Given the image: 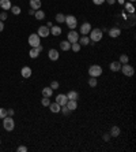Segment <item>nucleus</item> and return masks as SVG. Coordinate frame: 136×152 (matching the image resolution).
Returning <instances> with one entry per match:
<instances>
[{"label": "nucleus", "instance_id": "obj_25", "mask_svg": "<svg viewBox=\"0 0 136 152\" xmlns=\"http://www.w3.org/2000/svg\"><path fill=\"white\" fill-rule=\"evenodd\" d=\"M34 17H35V19H38V21H41V19H44L45 18V13L42 11V10H35V14H34Z\"/></svg>", "mask_w": 136, "mask_h": 152}, {"label": "nucleus", "instance_id": "obj_32", "mask_svg": "<svg viewBox=\"0 0 136 152\" xmlns=\"http://www.w3.org/2000/svg\"><path fill=\"white\" fill-rule=\"evenodd\" d=\"M60 111L63 112V114H64V115H69V114L72 112V111L69 110V108H68L67 106H61V107H60Z\"/></svg>", "mask_w": 136, "mask_h": 152}, {"label": "nucleus", "instance_id": "obj_39", "mask_svg": "<svg viewBox=\"0 0 136 152\" xmlns=\"http://www.w3.org/2000/svg\"><path fill=\"white\" fill-rule=\"evenodd\" d=\"M93 3H94V4H97V6H101V4H103V3H105V0H93Z\"/></svg>", "mask_w": 136, "mask_h": 152}, {"label": "nucleus", "instance_id": "obj_8", "mask_svg": "<svg viewBox=\"0 0 136 152\" xmlns=\"http://www.w3.org/2000/svg\"><path fill=\"white\" fill-rule=\"evenodd\" d=\"M37 35L40 36V37H48V36L50 35V29L48 28V26H40L38 30H37Z\"/></svg>", "mask_w": 136, "mask_h": 152}, {"label": "nucleus", "instance_id": "obj_37", "mask_svg": "<svg viewBox=\"0 0 136 152\" xmlns=\"http://www.w3.org/2000/svg\"><path fill=\"white\" fill-rule=\"evenodd\" d=\"M16 151L18 152H27V147H25V145H19Z\"/></svg>", "mask_w": 136, "mask_h": 152}, {"label": "nucleus", "instance_id": "obj_43", "mask_svg": "<svg viewBox=\"0 0 136 152\" xmlns=\"http://www.w3.org/2000/svg\"><path fill=\"white\" fill-rule=\"evenodd\" d=\"M105 1H106L108 4H110V6H112V4H114V3H116V0H105Z\"/></svg>", "mask_w": 136, "mask_h": 152}, {"label": "nucleus", "instance_id": "obj_35", "mask_svg": "<svg viewBox=\"0 0 136 152\" xmlns=\"http://www.w3.org/2000/svg\"><path fill=\"white\" fill-rule=\"evenodd\" d=\"M59 86H60V84H59V81H52V84H50V88H52V89H57V88H59Z\"/></svg>", "mask_w": 136, "mask_h": 152}, {"label": "nucleus", "instance_id": "obj_4", "mask_svg": "<svg viewBox=\"0 0 136 152\" xmlns=\"http://www.w3.org/2000/svg\"><path fill=\"white\" fill-rule=\"evenodd\" d=\"M65 23H67V26L71 30H75V28L78 26V19L74 15H65Z\"/></svg>", "mask_w": 136, "mask_h": 152}, {"label": "nucleus", "instance_id": "obj_23", "mask_svg": "<svg viewBox=\"0 0 136 152\" xmlns=\"http://www.w3.org/2000/svg\"><path fill=\"white\" fill-rule=\"evenodd\" d=\"M78 42H79L80 45H87V44H90V37H87V36H82V37H79Z\"/></svg>", "mask_w": 136, "mask_h": 152}, {"label": "nucleus", "instance_id": "obj_10", "mask_svg": "<svg viewBox=\"0 0 136 152\" xmlns=\"http://www.w3.org/2000/svg\"><path fill=\"white\" fill-rule=\"evenodd\" d=\"M90 30H91V25H90L88 22H84V23H82L80 32H79V33H82L83 36H87L88 33H90Z\"/></svg>", "mask_w": 136, "mask_h": 152}, {"label": "nucleus", "instance_id": "obj_34", "mask_svg": "<svg viewBox=\"0 0 136 152\" xmlns=\"http://www.w3.org/2000/svg\"><path fill=\"white\" fill-rule=\"evenodd\" d=\"M41 104H42L44 107H48V106L50 104V100H49V97H44V99L41 100Z\"/></svg>", "mask_w": 136, "mask_h": 152}, {"label": "nucleus", "instance_id": "obj_45", "mask_svg": "<svg viewBox=\"0 0 136 152\" xmlns=\"http://www.w3.org/2000/svg\"><path fill=\"white\" fill-rule=\"evenodd\" d=\"M34 14H35V10H33V8H31V10L29 11V15H34Z\"/></svg>", "mask_w": 136, "mask_h": 152}, {"label": "nucleus", "instance_id": "obj_40", "mask_svg": "<svg viewBox=\"0 0 136 152\" xmlns=\"http://www.w3.org/2000/svg\"><path fill=\"white\" fill-rule=\"evenodd\" d=\"M110 137H112V136H110V134H109V133H105V134H103V140H105V141H106V143H108L109 140H110Z\"/></svg>", "mask_w": 136, "mask_h": 152}, {"label": "nucleus", "instance_id": "obj_11", "mask_svg": "<svg viewBox=\"0 0 136 152\" xmlns=\"http://www.w3.org/2000/svg\"><path fill=\"white\" fill-rule=\"evenodd\" d=\"M59 51L57 49H49V52H48V58L50 59V60H57L59 59Z\"/></svg>", "mask_w": 136, "mask_h": 152}, {"label": "nucleus", "instance_id": "obj_28", "mask_svg": "<svg viewBox=\"0 0 136 152\" xmlns=\"http://www.w3.org/2000/svg\"><path fill=\"white\" fill-rule=\"evenodd\" d=\"M29 55H30V58H31V59H35V58H38L40 52H38L35 48H31V49H30V52H29Z\"/></svg>", "mask_w": 136, "mask_h": 152}, {"label": "nucleus", "instance_id": "obj_6", "mask_svg": "<svg viewBox=\"0 0 136 152\" xmlns=\"http://www.w3.org/2000/svg\"><path fill=\"white\" fill-rule=\"evenodd\" d=\"M27 41H29V44H30V47H31V48H35L37 45H40V36L37 35V33L30 35Z\"/></svg>", "mask_w": 136, "mask_h": 152}, {"label": "nucleus", "instance_id": "obj_7", "mask_svg": "<svg viewBox=\"0 0 136 152\" xmlns=\"http://www.w3.org/2000/svg\"><path fill=\"white\" fill-rule=\"evenodd\" d=\"M67 40L71 42V44H72V42H78V40H79V33L75 32V30H71L67 36Z\"/></svg>", "mask_w": 136, "mask_h": 152}, {"label": "nucleus", "instance_id": "obj_26", "mask_svg": "<svg viewBox=\"0 0 136 152\" xmlns=\"http://www.w3.org/2000/svg\"><path fill=\"white\" fill-rule=\"evenodd\" d=\"M50 33L53 36H60L61 35V28L60 26H52V28H50Z\"/></svg>", "mask_w": 136, "mask_h": 152}, {"label": "nucleus", "instance_id": "obj_15", "mask_svg": "<svg viewBox=\"0 0 136 152\" xmlns=\"http://www.w3.org/2000/svg\"><path fill=\"white\" fill-rule=\"evenodd\" d=\"M67 97H68V100H78L79 99V93L76 90H69L67 93Z\"/></svg>", "mask_w": 136, "mask_h": 152}, {"label": "nucleus", "instance_id": "obj_17", "mask_svg": "<svg viewBox=\"0 0 136 152\" xmlns=\"http://www.w3.org/2000/svg\"><path fill=\"white\" fill-rule=\"evenodd\" d=\"M120 133H121L120 127H118V126H113V127L110 129V133H109V134H110L112 137H118V136H120Z\"/></svg>", "mask_w": 136, "mask_h": 152}, {"label": "nucleus", "instance_id": "obj_1", "mask_svg": "<svg viewBox=\"0 0 136 152\" xmlns=\"http://www.w3.org/2000/svg\"><path fill=\"white\" fill-rule=\"evenodd\" d=\"M90 41H93V42H98V41H101L102 40V29H91L90 30Z\"/></svg>", "mask_w": 136, "mask_h": 152}, {"label": "nucleus", "instance_id": "obj_5", "mask_svg": "<svg viewBox=\"0 0 136 152\" xmlns=\"http://www.w3.org/2000/svg\"><path fill=\"white\" fill-rule=\"evenodd\" d=\"M88 74H90V77H99L102 74V67L98 64H93L88 69Z\"/></svg>", "mask_w": 136, "mask_h": 152}, {"label": "nucleus", "instance_id": "obj_3", "mask_svg": "<svg viewBox=\"0 0 136 152\" xmlns=\"http://www.w3.org/2000/svg\"><path fill=\"white\" fill-rule=\"evenodd\" d=\"M122 71V74L125 77H132L133 74H135V69L129 64V63H125V64H121V69H120Z\"/></svg>", "mask_w": 136, "mask_h": 152}, {"label": "nucleus", "instance_id": "obj_12", "mask_svg": "<svg viewBox=\"0 0 136 152\" xmlns=\"http://www.w3.org/2000/svg\"><path fill=\"white\" fill-rule=\"evenodd\" d=\"M20 74H22L23 78H30L31 77V69L29 66H25V67H22V70H20Z\"/></svg>", "mask_w": 136, "mask_h": 152}, {"label": "nucleus", "instance_id": "obj_20", "mask_svg": "<svg viewBox=\"0 0 136 152\" xmlns=\"http://www.w3.org/2000/svg\"><path fill=\"white\" fill-rule=\"evenodd\" d=\"M60 48L63 51H69L71 49V42L68 41V40H64V41L60 42Z\"/></svg>", "mask_w": 136, "mask_h": 152}, {"label": "nucleus", "instance_id": "obj_9", "mask_svg": "<svg viewBox=\"0 0 136 152\" xmlns=\"http://www.w3.org/2000/svg\"><path fill=\"white\" fill-rule=\"evenodd\" d=\"M67 102H68V97H67V95H63V93H60V95H57L56 96V103L59 104V106H65L67 104Z\"/></svg>", "mask_w": 136, "mask_h": 152}, {"label": "nucleus", "instance_id": "obj_16", "mask_svg": "<svg viewBox=\"0 0 136 152\" xmlns=\"http://www.w3.org/2000/svg\"><path fill=\"white\" fill-rule=\"evenodd\" d=\"M109 69L112 70V71H118V70L121 69V63H120V62H117V60H114V62H112V63H110Z\"/></svg>", "mask_w": 136, "mask_h": 152}, {"label": "nucleus", "instance_id": "obj_36", "mask_svg": "<svg viewBox=\"0 0 136 152\" xmlns=\"http://www.w3.org/2000/svg\"><path fill=\"white\" fill-rule=\"evenodd\" d=\"M7 117V110L6 108H0V118L3 119V118Z\"/></svg>", "mask_w": 136, "mask_h": 152}, {"label": "nucleus", "instance_id": "obj_24", "mask_svg": "<svg viewBox=\"0 0 136 152\" xmlns=\"http://www.w3.org/2000/svg\"><path fill=\"white\" fill-rule=\"evenodd\" d=\"M124 6H125V10L128 11L129 14H133V13H135V7H133V4H132L131 1H127V3H124Z\"/></svg>", "mask_w": 136, "mask_h": 152}, {"label": "nucleus", "instance_id": "obj_21", "mask_svg": "<svg viewBox=\"0 0 136 152\" xmlns=\"http://www.w3.org/2000/svg\"><path fill=\"white\" fill-rule=\"evenodd\" d=\"M30 7L33 8V10H40L41 0H30Z\"/></svg>", "mask_w": 136, "mask_h": 152}, {"label": "nucleus", "instance_id": "obj_18", "mask_svg": "<svg viewBox=\"0 0 136 152\" xmlns=\"http://www.w3.org/2000/svg\"><path fill=\"white\" fill-rule=\"evenodd\" d=\"M52 93H53V89L50 86H45L42 89V96L44 97H52Z\"/></svg>", "mask_w": 136, "mask_h": 152}, {"label": "nucleus", "instance_id": "obj_13", "mask_svg": "<svg viewBox=\"0 0 136 152\" xmlns=\"http://www.w3.org/2000/svg\"><path fill=\"white\" fill-rule=\"evenodd\" d=\"M0 7L3 8V10H6V11L11 10V7H12L11 0H0Z\"/></svg>", "mask_w": 136, "mask_h": 152}, {"label": "nucleus", "instance_id": "obj_46", "mask_svg": "<svg viewBox=\"0 0 136 152\" xmlns=\"http://www.w3.org/2000/svg\"><path fill=\"white\" fill-rule=\"evenodd\" d=\"M46 26H48V28H49V29H50V28H52V26H53V25H52V22H48V25H46Z\"/></svg>", "mask_w": 136, "mask_h": 152}, {"label": "nucleus", "instance_id": "obj_33", "mask_svg": "<svg viewBox=\"0 0 136 152\" xmlns=\"http://www.w3.org/2000/svg\"><path fill=\"white\" fill-rule=\"evenodd\" d=\"M11 11H12L14 15H19L20 14V7H18V6H12V7H11Z\"/></svg>", "mask_w": 136, "mask_h": 152}, {"label": "nucleus", "instance_id": "obj_30", "mask_svg": "<svg viewBox=\"0 0 136 152\" xmlns=\"http://www.w3.org/2000/svg\"><path fill=\"white\" fill-rule=\"evenodd\" d=\"M97 84H98L97 77H90V80H88V85H90L91 88H95V86H97Z\"/></svg>", "mask_w": 136, "mask_h": 152}, {"label": "nucleus", "instance_id": "obj_48", "mask_svg": "<svg viewBox=\"0 0 136 152\" xmlns=\"http://www.w3.org/2000/svg\"><path fill=\"white\" fill-rule=\"evenodd\" d=\"M129 1H131V3H133V1H135V0H129Z\"/></svg>", "mask_w": 136, "mask_h": 152}, {"label": "nucleus", "instance_id": "obj_38", "mask_svg": "<svg viewBox=\"0 0 136 152\" xmlns=\"http://www.w3.org/2000/svg\"><path fill=\"white\" fill-rule=\"evenodd\" d=\"M6 19H7V13L3 11V13L0 14V21H6Z\"/></svg>", "mask_w": 136, "mask_h": 152}, {"label": "nucleus", "instance_id": "obj_22", "mask_svg": "<svg viewBox=\"0 0 136 152\" xmlns=\"http://www.w3.org/2000/svg\"><path fill=\"white\" fill-rule=\"evenodd\" d=\"M48 107H49V108H50V111H52V112H54V114L60 112V106H59L57 103H50Z\"/></svg>", "mask_w": 136, "mask_h": 152}, {"label": "nucleus", "instance_id": "obj_19", "mask_svg": "<svg viewBox=\"0 0 136 152\" xmlns=\"http://www.w3.org/2000/svg\"><path fill=\"white\" fill-rule=\"evenodd\" d=\"M120 35H121V30L118 28H112L109 30V36H110V37H118Z\"/></svg>", "mask_w": 136, "mask_h": 152}, {"label": "nucleus", "instance_id": "obj_29", "mask_svg": "<svg viewBox=\"0 0 136 152\" xmlns=\"http://www.w3.org/2000/svg\"><path fill=\"white\" fill-rule=\"evenodd\" d=\"M118 62L121 63V64H125V63H129V56L125 55V54H122L121 56H120V60Z\"/></svg>", "mask_w": 136, "mask_h": 152}, {"label": "nucleus", "instance_id": "obj_47", "mask_svg": "<svg viewBox=\"0 0 136 152\" xmlns=\"http://www.w3.org/2000/svg\"><path fill=\"white\" fill-rule=\"evenodd\" d=\"M117 1H118L120 4H124V3H125V0H117Z\"/></svg>", "mask_w": 136, "mask_h": 152}, {"label": "nucleus", "instance_id": "obj_44", "mask_svg": "<svg viewBox=\"0 0 136 152\" xmlns=\"http://www.w3.org/2000/svg\"><path fill=\"white\" fill-rule=\"evenodd\" d=\"M3 29H4V23L3 21H0V32H3Z\"/></svg>", "mask_w": 136, "mask_h": 152}, {"label": "nucleus", "instance_id": "obj_41", "mask_svg": "<svg viewBox=\"0 0 136 152\" xmlns=\"http://www.w3.org/2000/svg\"><path fill=\"white\" fill-rule=\"evenodd\" d=\"M35 49H37V51H38V52L41 54V52H42V49H44V47H42V45L40 44V45H37V47H35Z\"/></svg>", "mask_w": 136, "mask_h": 152}, {"label": "nucleus", "instance_id": "obj_42", "mask_svg": "<svg viewBox=\"0 0 136 152\" xmlns=\"http://www.w3.org/2000/svg\"><path fill=\"white\" fill-rule=\"evenodd\" d=\"M7 115H8V117H12V115H14V110H11V108H10V110H7Z\"/></svg>", "mask_w": 136, "mask_h": 152}, {"label": "nucleus", "instance_id": "obj_14", "mask_svg": "<svg viewBox=\"0 0 136 152\" xmlns=\"http://www.w3.org/2000/svg\"><path fill=\"white\" fill-rule=\"evenodd\" d=\"M65 106H67L71 111H75L76 108H78V100H68Z\"/></svg>", "mask_w": 136, "mask_h": 152}, {"label": "nucleus", "instance_id": "obj_27", "mask_svg": "<svg viewBox=\"0 0 136 152\" xmlns=\"http://www.w3.org/2000/svg\"><path fill=\"white\" fill-rule=\"evenodd\" d=\"M80 48H82V45L79 42H72V44H71V49H72L74 52H79Z\"/></svg>", "mask_w": 136, "mask_h": 152}, {"label": "nucleus", "instance_id": "obj_31", "mask_svg": "<svg viewBox=\"0 0 136 152\" xmlns=\"http://www.w3.org/2000/svg\"><path fill=\"white\" fill-rule=\"evenodd\" d=\"M56 22H57V23H63V22H65V15H64V14H57V15H56Z\"/></svg>", "mask_w": 136, "mask_h": 152}, {"label": "nucleus", "instance_id": "obj_2", "mask_svg": "<svg viewBox=\"0 0 136 152\" xmlns=\"http://www.w3.org/2000/svg\"><path fill=\"white\" fill-rule=\"evenodd\" d=\"M3 127H4L7 131H12L14 127H15V122H14L12 118L8 117V115H7L6 118H3Z\"/></svg>", "mask_w": 136, "mask_h": 152}]
</instances>
